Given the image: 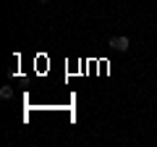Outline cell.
Here are the masks:
<instances>
[{
  "label": "cell",
  "mask_w": 157,
  "mask_h": 147,
  "mask_svg": "<svg viewBox=\"0 0 157 147\" xmlns=\"http://www.w3.org/2000/svg\"><path fill=\"white\" fill-rule=\"evenodd\" d=\"M107 45H110V50H115V53H126L131 47V40L126 37V34H121V37H110Z\"/></svg>",
  "instance_id": "6da1fadb"
},
{
  "label": "cell",
  "mask_w": 157,
  "mask_h": 147,
  "mask_svg": "<svg viewBox=\"0 0 157 147\" xmlns=\"http://www.w3.org/2000/svg\"><path fill=\"white\" fill-rule=\"evenodd\" d=\"M0 97H3V100H11L13 97V87H0Z\"/></svg>",
  "instance_id": "7a4b0ae2"
},
{
  "label": "cell",
  "mask_w": 157,
  "mask_h": 147,
  "mask_svg": "<svg viewBox=\"0 0 157 147\" xmlns=\"http://www.w3.org/2000/svg\"><path fill=\"white\" fill-rule=\"evenodd\" d=\"M39 3H50V0H39Z\"/></svg>",
  "instance_id": "3957f363"
}]
</instances>
